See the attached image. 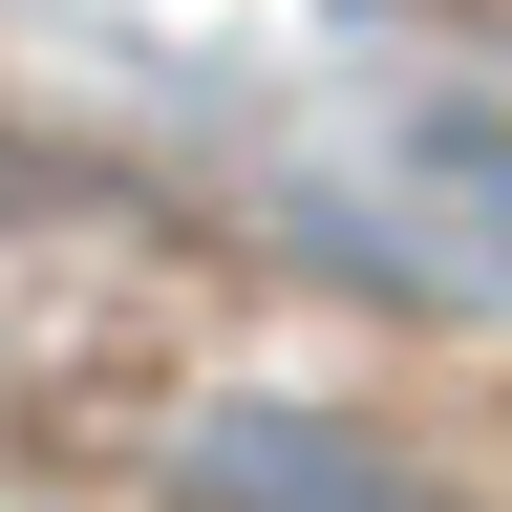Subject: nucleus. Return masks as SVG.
Returning <instances> with one entry per match:
<instances>
[{
    "label": "nucleus",
    "mask_w": 512,
    "mask_h": 512,
    "mask_svg": "<svg viewBox=\"0 0 512 512\" xmlns=\"http://www.w3.org/2000/svg\"><path fill=\"white\" fill-rule=\"evenodd\" d=\"M150 512H448L427 448H384L363 406H278V384H235V406H192L150 448Z\"/></svg>",
    "instance_id": "f257e3e1"
}]
</instances>
